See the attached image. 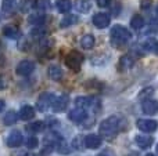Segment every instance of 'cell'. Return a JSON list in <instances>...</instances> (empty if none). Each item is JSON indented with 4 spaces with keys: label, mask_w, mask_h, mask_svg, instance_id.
I'll list each match as a JSON object with an SVG mask.
<instances>
[{
    "label": "cell",
    "mask_w": 158,
    "mask_h": 156,
    "mask_svg": "<svg viewBox=\"0 0 158 156\" xmlns=\"http://www.w3.org/2000/svg\"><path fill=\"white\" fill-rule=\"evenodd\" d=\"M132 39V32L122 25H115L111 29V41L114 46H123Z\"/></svg>",
    "instance_id": "obj_1"
},
{
    "label": "cell",
    "mask_w": 158,
    "mask_h": 156,
    "mask_svg": "<svg viewBox=\"0 0 158 156\" xmlns=\"http://www.w3.org/2000/svg\"><path fill=\"white\" fill-rule=\"evenodd\" d=\"M119 127V118L118 116H110L100 124V134L106 138H111L117 134Z\"/></svg>",
    "instance_id": "obj_2"
},
{
    "label": "cell",
    "mask_w": 158,
    "mask_h": 156,
    "mask_svg": "<svg viewBox=\"0 0 158 156\" xmlns=\"http://www.w3.org/2000/svg\"><path fill=\"white\" fill-rule=\"evenodd\" d=\"M85 57L82 53L77 51V50H74V51L68 53L65 57V65L68 66L71 71L74 72H79L81 71V66H82V62H83Z\"/></svg>",
    "instance_id": "obj_3"
},
{
    "label": "cell",
    "mask_w": 158,
    "mask_h": 156,
    "mask_svg": "<svg viewBox=\"0 0 158 156\" xmlns=\"http://www.w3.org/2000/svg\"><path fill=\"white\" fill-rule=\"evenodd\" d=\"M54 99H56L54 94H52V93H43L40 97H39V99H38V109L40 111V112H44V111H47L53 105Z\"/></svg>",
    "instance_id": "obj_4"
},
{
    "label": "cell",
    "mask_w": 158,
    "mask_h": 156,
    "mask_svg": "<svg viewBox=\"0 0 158 156\" xmlns=\"http://www.w3.org/2000/svg\"><path fill=\"white\" fill-rule=\"evenodd\" d=\"M33 71H35V62H32L29 60L21 61L15 68L17 75H19V76H29Z\"/></svg>",
    "instance_id": "obj_5"
},
{
    "label": "cell",
    "mask_w": 158,
    "mask_h": 156,
    "mask_svg": "<svg viewBox=\"0 0 158 156\" xmlns=\"http://www.w3.org/2000/svg\"><path fill=\"white\" fill-rule=\"evenodd\" d=\"M93 24H94L96 28H98V29H104V28H107L110 25V21H111V17H110V14L107 13H97L93 15Z\"/></svg>",
    "instance_id": "obj_6"
},
{
    "label": "cell",
    "mask_w": 158,
    "mask_h": 156,
    "mask_svg": "<svg viewBox=\"0 0 158 156\" xmlns=\"http://www.w3.org/2000/svg\"><path fill=\"white\" fill-rule=\"evenodd\" d=\"M136 124L143 133H154L158 129V122L151 119H139Z\"/></svg>",
    "instance_id": "obj_7"
},
{
    "label": "cell",
    "mask_w": 158,
    "mask_h": 156,
    "mask_svg": "<svg viewBox=\"0 0 158 156\" xmlns=\"http://www.w3.org/2000/svg\"><path fill=\"white\" fill-rule=\"evenodd\" d=\"M22 141H24V138H22V134L19 130H13V131L8 134L7 140H6V144H7V146H10V148H17V146H19L22 144Z\"/></svg>",
    "instance_id": "obj_8"
},
{
    "label": "cell",
    "mask_w": 158,
    "mask_h": 156,
    "mask_svg": "<svg viewBox=\"0 0 158 156\" xmlns=\"http://www.w3.org/2000/svg\"><path fill=\"white\" fill-rule=\"evenodd\" d=\"M101 144H103L101 138L98 137V135H96V134H89V135H86V137L83 138V145L86 146V148H89V149L100 148Z\"/></svg>",
    "instance_id": "obj_9"
},
{
    "label": "cell",
    "mask_w": 158,
    "mask_h": 156,
    "mask_svg": "<svg viewBox=\"0 0 158 156\" xmlns=\"http://www.w3.org/2000/svg\"><path fill=\"white\" fill-rule=\"evenodd\" d=\"M68 119L74 123H81L86 119V109L83 108H75L68 113Z\"/></svg>",
    "instance_id": "obj_10"
},
{
    "label": "cell",
    "mask_w": 158,
    "mask_h": 156,
    "mask_svg": "<svg viewBox=\"0 0 158 156\" xmlns=\"http://www.w3.org/2000/svg\"><path fill=\"white\" fill-rule=\"evenodd\" d=\"M68 97L67 96H61V97H56V99H54V102H53V105H52V108H53V111L54 112H63V111H65V108H67V105H68Z\"/></svg>",
    "instance_id": "obj_11"
},
{
    "label": "cell",
    "mask_w": 158,
    "mask_h": 156,
    "mask_svg": "<svg viewBox=\"0 0 158 156\" xmlns=\"http://www.w3.org/2000/svg\"><path fill=\"white\" fill-rule=\"evenodd\" d=\"M133 64H135V60L131 57V55H122L119 62H118V71L119 72L129 71V69L133 66Z\"/></svg>",
    "instance_id": "obj_12"
},
{
    "label": "cell",
    "mask_w": 158,
    "mask_h": 156,
    "mask_svg": "<svg viewBox=\"0 0 158 156\" xmlns=\"http://www.w3.org/2000/svg\"><path fill=\"white\" fill-rule=\"evenodd\" d=\"M142 108L146 115H156L158 112V102L156 99H146V101L143 102Z\"/></svg>",
    "instance_id": "obj_13"
},
{
    "label": "cell",
    "mask_w": 158,
    "mask_h": 156,
    "mask_svg": "<svg viewBox=\"0 0 158 156\" xmlns=\"http://www.w3.org/2000/svg\"><path fill=\"white\" fill-rule=\"evenodd\" d=\"M2 33L8 39H19V36H21L19 29L17 26H14V25H6L2 29Z\"/></svg>",
    "instance_id": "obj_14"
},
{
    "label": "cell",
    "mask_w": 158,
    "mask_h": 156,
    "mask_svg": "<svg viewBox=\"0 0 158 156\" xmlns=\"http://www.w3.org/2000/svg\"><path fill=\"white\" fill-rule=\"evenodd\" d=\"M33 116H35V109L32 107H29V105H24L18 112V118L21 120H29Z\"/></svg>",
    "instance_id": "obj_15"
},
{
    "label": "cell",
    "mask_w": 158,
    "mask_h": 156,
    "mask_svg": "<svg viewBox=\"0 0 158 156\" xmlns=\"http://www.w3.org/2000/svg\"><path fill=\"white\" fill-rule=\"evenodd\" d=\"M47 73H49L50 79L56 80V82H58V80L63 79V71H61V68L58 65H50Z\"/></svg>",
    "instance_id": "obj_16"
},
{
    "label": "cell",
    "mask_w": 158,
    "mask_h": 156,
    "mask_svg": "<svg viewBox=\"0 0 158 156\" xmlns=\"http://www.w3.org/2000/svg\"><path fill=\"white\" fill-rule=\"evenodd\" d=\"M154 140L151 137H147V135H137L136 137V144L140 146L142 149H147L153 145Z\"/></svg>",
    "instance_id": "obj_17"
},
{
    "label": "cell",
    "mask_w": 158,
    "mask_h": 156,
    "mask_svg": "<svg viewBox=\"0 0 158 156\" xmlns=\"http://www.w3.org/2000/svg\"><path fill=\"white\" fill-rule=\"evenodd\" d=\"M46 21V15L44 14H31L28 17V22L31 25H35V26H42Z\"/></svg>",
    "instance_id": "obj_18"
},
{
    "label": "cell",
    "mask_w": 158,
    "mask_h": 156,
    "mask_svg": "<svg viewBox=\"0 0 158 156\" xmlns=\"http://www.w3.org/2000/svg\"><path fill=\"white\" fill-rule=\"evenodd\" d=\"M56 7H57V10L63 14L69 13L72 8V2L71 0H57V2H56Z\"/></svg>",
    "instance_id": "obj_19"
},
{
    "label": "cell",
    "mask_w": 158,
    "mask_h": 156,
    "mask_svg": "<svg viewBox=\"0 0 158 156\" xmlns=\"http://www.w3.org/2000/svg\"><path fill=\"white\" fill-rule=\"evenodd\" d=\"M94 43H96V40H94V37H93V35H85V36H82V39H81V46H82V49H85V50L93 49Z\"/></svg>",
    "instance_id": "obj_20"
},
{
    "label": "cell",
    "mask_w": 158,
    "mask_h": 156,
    "mask_svg": "<svg viewBox=\"0 0 158 156\" xmlns=\"http://www.w3.org/2000/svg\"><path fill=\"white\" fill-rule=\"evenodd\" d=\"M143 47H144L147 51H151V53H154V54H158V40L157 39H153V37L147 39V40L143 43Z\"/></svg>",
    "instance_id": "obj_21"
},
{
    "label": "cell",
    "mask_w": 158,
    "mask_h": 156,
    "mask_svg": "<svg viewBox=\"0 0 158 156\" xmlns=\"http://www.w3.org/2000/svg\"><path fill=\"white\" fill-rule=\"evenodd\" d=\"M17 8V0H3L2 11L4 14H11Z\"/></svg>",
    "instance_id": "obj_22"
},
{
    "label": "cell",
    "mask_w": 158,
    "mask_h": 156,
    "mask_svg": "<svg viewBox=\"0 0 158 156\" xmlns=\"http://www.w3.org/2000/svg\"><path fill=\"white\" fill-rule=\"evenodd\" d=\"M74 6L79 13H87L90 10V7H92L89 0H75Z\"/></svg>",
    "instance_id": "obj_23"
},
{
    "label": "cell",
    "mask_w": 158,
    "mask_h": 156,
    "mask_svg": "<svg viewBox=\"0 0 158 156\" xmlns=\"http://www.w3.org/2000/svg\"><path fill=\"white\" fill-rule=\"evenodd\" d=\"M78 22H79V18L77 15H65L60 21V26L61 28H68V26H72L74 24H78Z\"/></svg>",
    "instance_id": "obj_24"
},
{
    "label": "cell",
    "mask_w": 158,
    "mask_h": 156,
    "mask_svg": "<svg viewBox=\"0 0 158 156\" xmlns=\"http://www.w3.org/2000/svg\"><path fill=\"white\" fill-rule=\"evenodd\" d=\"M46 33L47 32L43 26H36L31 30V37L35 39V40H40V39H43L46 36Z\"/></svg>",
    "instance_id": "obj_25"
},
{
    "label": "cell",
    "mask_w": 158,
    "mask_h": 156,
    "mask_svg": "<svg viewBox=\"0 0 158 156\" xmlns=\"http://www.w3.org/2000/svg\"><path fill=\"white\" fill-rule=\"evenodd\" d=\"M92 102H93V98H90V97H78V98L75 99L77 107L78 108H83V109L89 108L90 105H92Z\"/></svg>",
    "instance_id": "obj_26"
},
{
    "label": "cell",
    "mask_w": 158,
    "mask_h": 156,
    "mask_svg": "<svg viewBox=\"0 0 158 156\" xmlns=\"http://www.w3.org/2000/svg\"><path fill=\"white\" fill-rule=\"evenodd\" d=\"M131 26L136 30L143 29V26H144V18H143L142 15H135L133 18L131 19Z\"/></svg>",
    "instance_id": "obj_27"
},
{
    "label": "cell",
    "mask_w": 158,
    "mask_h": 156,
    "mask_svg": "<svg viewBox=\"0 0 158 156\" xmlns=\"http://www.w3.org/2000/svg\"><path fill=\"white\" fill-rule=\"evenodd\" d=\"M17 119H18V115H17L14 111H8L7 113H6L4 119H3V122H4L6 126H13V124H15Z\"/></svg>",
    "instance_id": "obj_28"
},
{
    "label": "cell",
    "mask_w": 158,
    "mask_h": 156,
    "mask_svg": "<svg viewBox=\"0 0 158 156\" xmlns=\"http://www.w3.org/2000/svg\"><path fill=\"white\" fill-rule=\"evenodd\" d=\"M27 130L28 131H32V133H40L44 130V123L40 120L38 122H33V123H29L27 126Z\"/></svg>",
    "instance_id": "obj_29"
},
{
    "label": "cell",
    "mask_w": 158,
    "mask_h": 156,
    "mask_svg": "<svg viewBox=\"0 0 158 156\" xmlns=\"http://www.w3.org/2000/svg\"><path fill=\"white\" fill-rule=\"evenodd\" d=\"M38 145H39V140H38L36 137H29V138H28L27 146H28L29 149H35Z\"/></svg>",
    "instance_id": "obj_30"
},
{
    "label": "cell",
    "mask_w": 158,
    "mask_h": 156,
    "mask_svg": "<svg viewBox=\"0 0 158 156\" xmlns=\"http://www.w3.org/2000/svg\"><path fill=\"white\" fill-rule=\"evenodd\" d=\"M32 3H35V0H22L21 2V11H28V8L32 7Z\"/></svg>",
    "instance_id": "obj_31"
},
{
    "label": "cell",
    "mask_w": 158,
    "mask_h": 156,
    "mask_svg": "<svg viewBox=\"0 0 158 156\" xmlns=\"http://www.w3.org/2000/svg\"><path fill=\"white\" fill-rule=\"evenodd\" d=\"M153 93H154V88L153 87H147V88H144V90H143L142 93L139 94V97L142 99H144V98H147V97H150Z\"/></svg>",
    "instance_id": "obj_32"
},
{
    "label": "cell",
    "mask_w": 158,
    "mask_h": 156,
    "mask_svg": "<svg viewBox=\"0 0 158 156\" xmlns=\"http://www.w3.org/2000/svg\"><path fill=\"white\" fill-rule=\"evenodd\" d=\"M96 2H97L98 7H107V6H110V2H111V0H96Z\"/></svg>",
    "instance_id": "obj_33"
},
{
    "label": "cell",
    "mask_w": 158,
    "mask_h": 156,
    "mask_svg": "<svg viewBox=\"0 0 158 156\" xmlns=\"http://www.w3.org/2000/svg\"><path fill=\"white\" fill-rule=\"evenodd\" d=\"M97 156H115V155H114V152H112V151H110V149H106V151L100 152Z\"/></svg>",
    "instance_id": "obj_34"
},
{
    "label": "cell",
    "mask_w": 158,
    "mask_h": 156,
    "mask_svg": "<svg viewBox=\"0 0 158 156\" xmlns=\"http://www.w3.org/2000/svg\"><path fill=\"white\" fill-rule=\"evenodd\" d=\"M4 87H6V80L3 76H0V90H3Z\"/></svg>",
    "instance_id": "obj_35"
},
{
    "label": "cell",
    "mask_w": 158,
    "mask_h": 156,
    "mask_svg": "<svg viewBox=\"0 0 158 156\" xmlns=\"http://www.w3.org/2000/svg\"><path fill=\"white\" fill-rule=\"evenodd\" d=\"M4 107H6L4 101H3V99H0V112H2V111H3V109H4Z\"/></svg>",
    "instance_id": "obj_36"
},
{
    "label": "cell",
    "mask_w": 158,
    "mask_h": 156,
    "mask_svg": "<svg viewBox=\"0 0 158 156\" xmlns=\"http://www.w3.org/2000/svg\"><path fill=\"white\" fill-rule=\"evenodd\" d=\"M25 156H38V155H33V154H28V155H25Z\"/></svg>",
    "instance_id": "obj_37"
},
{
    "label": "cell",
    "mask_w": 158,
    "mask_h": 156,
    "mask_svg": "<svg viewBox=\"0 0 158 156\" xmlns=\"http://www.w3.org/2000/svg\"><path fill=\"white\" fill-rule=\"evenodd\" d=\"M146 156H156V155H153V154H148V155H146Z\"/></svg>",
    "instance_id": "obj_38"
},
{
    "label": "cell",
    "mask_w": 158,
    "mask_h": 156,
    "mask_svg": "<svg viewBox=\"0 0 158 156\" xmlns=\"http://www.w3.org/2000/svg\"><path fill=\"white\" fill-rule=\"evenodd\" d=\"M156 11H157V15H158V7H157V10H156Z\"/></svg>",
    "instance_id": "obj_39"
},
{
    "label": "cell",
    "mask_w": 158,
    "mask_h": 156,
    "mask_svg": "<svg viewBox=\"0 0 158 156\" xmlns=\"http://www.w3.org/2000/svg\"><path fill=\"white\" fill-rule=\"evenodd\" d=\"M157 152H158V145H157Z\"/></svg>",
    "instance_id": "obj_40"
},
{
    "label": "cell",
    "mask_w": 158,
    "mask_h": 156,
    "mask_svg": "<svg viewBox=\"0 0 158 156\" xmlns=\"http://www.w3.org/2000/svg\"><path fill=\"white\" fill-rule=\"evenodd\" d=\"M0 47H2V43H0Z\"/></svg>",
    "instance_id": "obj_41"
}]
</instances>
